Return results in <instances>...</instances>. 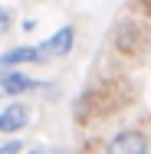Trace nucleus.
Segmentation results:
<instances>
[{
    "instance_id": "obj_11",
    "label": "nucleus",
    "mask_w": 151,
    "mask_h": 154,
    "mask_svg": "<svg viewBox=\"0 0 151 154\" xmlns=\"http://www.w3.org/2000/svg\"><path fill=\"white\" fill-rule=\"evenodd\" d=\"M27 154H46V151H43V148H33V151H27Z\"/></svg>"
},
{
    "instance_id": "obj_8",
    "label": "nucleus",
    "mask_w": 151,
    "mask_h": 154,
    "mask_svg": "<svg viewBox=\"0 0 151 154\" xmlns=\"http://www.w3.org/2000/svg\"><path fill=\"white\" fill-rule=\"evenodd\" d=\"M128 10H135V13H141V17H151V0H131Z\"/></svg>"
},
{
    "instance_id": "obj_2",
    "label": "nucleus",
    "mask_w": 151,
    "mask_h": 154,
    "mask_svg": "<svg viewBox=\"0 0 151 154\" xmlns=\"http://www.w3.org/2000/svg\"><path fill=\"white\" fill-rule=\"evenodd\" d=\"M112 46H115L118 56H125L131 62H141L151 56V30L141 20H135V17L118 20L115 30H112Z\"/></svg>"
},
{
    "instance_id": "obj_10",
    "label": "nucleus",
    "mask_w": 151,
    "mask_h": 154,
    "mask_svg": "<svg viewBox=\"0 0 151 154\" xmlns=\"http://www.w3.org/2000/svg\"><path fill=\"white\" fill-rule=\"evenodd\" d=\"M20 151H23L20 141H3V144H0V154H20Z\"/></svg>"
},
{
    "instance_id": "obj_7",
    "label": "nucleus",
    "mask_w": 151,
    "mask_h": 154,
    "mask_svg": "<svg viewBox=\"0 0 151 154\" xmlns=\"http://www.w3.org/2000/svg\"><path fill=\"white\" fill-rule=\"evenodd\" d=\"M72 43H76V26H59L43 43V49H46V56H66L72 49Z\"/></svg>"
},
{
    "instance_id": "obj_5",
    "label": "nucleus",
    "mask_w": 151,
    "mask_h": 154,
    "mask_svg": "<svg viewBox=\"0 0 151 154\" xmlns=\"http://www.w3.org/2000/svg\"><path fill=\"white\" fill-rule=\"evenodd\" d=\"M36 89H49V82H36L23 72H0V95H23Z\"/></svg>"
},
{
    "instance_id": "obj_4",
    "label": "nucleus",
    "mask_w": 151,
    "mask_h": 154,
    "mask_svg": "<svg viewBox=\"0 0 151 154\" xmlns=\"http://www.w3.org/2000/svg\"><path fill=\"white\" fill-rule=\"evenodd\" d=\"M46 59L49 56H46L43 43L39 46H13L0 56V72H17V66H23V62H46Z\"/></svg>"
},
{
    "instance_id": "obj_6",
    "label": "nucleus",
    "mask_w": 151,
    "mask_h": 154,
    "mask_svg": "<svg viewBox=\"0 0 151 154\" xmlns=\"http://www.w3.org/2000/svg\"><path fill=\"white\" fill-rule=\"evenodd\" d=\"M30 125V108L23 105V102H13V105H7L3 112H0V131L3 134H17V131H23Z\"/></svg>"
},
{
    "instance_id": "obj_1",
    "label": "nucleus",
    "mask_w": 151,
    "mask_h": 154,
    "mask_svg": "<svg viewBox=\"0 0 151 154\" xmlns=\"http://www.w3.org/2000/svg\"><path fill=\"white\" fill-rule=\"evenodd\" d=\"M135 98H138V89L128 79L112 75V79H102V82L89 85L86 92H79L72 98V118L79 125L95 122V118H109V115L125 112L128 105H135Z\"/></svg>"
},
{
    "instance_id": "obj_3",
    "label": "nucleus",
    "mask_w": 151,
    "mask_h": 154,
    "mask_svg": "<svg viewBox=\"0 0 151 154\" xmlns=\"http://www.w3.org/2000/svg\"><path fill=\"white\" fill-rule=\"evenodd\" d=\"M105 154H148V134L138 128H125L109 141Z\"/></svg>"
},
{
    "instance_id": "obj_9",
    "label": "nucleus",
    "mask_w": 151,
    "mask_h": 154,
    "mask_svg": "<svg viewBox=\"0 0 151 154\" xmlns=\"http://www.w3.org/2000/svg\"><path fill=\"white\" fill-rule=\"evenodd\" d=\"M10 23H13V10L10 7H0V33L10 30Z\"/></svg>"
}]
</instances>
